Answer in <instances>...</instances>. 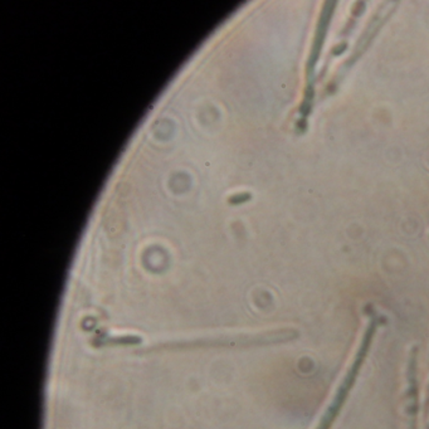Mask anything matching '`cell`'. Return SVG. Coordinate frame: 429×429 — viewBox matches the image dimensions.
<instances>
[{
  "label": "cell",
  "mask_w": 429,
  "mask_h": 429,
  "mask_svg": "<svg viewBox=\"0 0 429 429\" xmlns=\"http://www.w3.org/2000/svg\"><path fill=\"white\" fill-rule=\"evenodd\" d=\"M426 417H427V429H429V393H428V396H427V413H426Z\"/></svg>",
  "instance_id": "277c9868"
},
{
  "label": "cell",
  "mask_w": 429,
  "mask_h": 429,
  "mask_svg": "<svg viewBox=\"0 0 429 429\" xmlns=\"http://www.w3.org/2000/svg\"><path fill=\"white\" fill-rule=\"evenodd\" d=\"M407 424L408 429H418V347L413 346L408 358L407 367Z\"/></svg>",
  "instance_id": "3957f363"
},
{
  "label": "cell",
  "mask_w": 429,
  "mask_h": 429,
  "mask_svg": "<svg viewBox=\"0 0 429 429\" xmlns=\"http://www.w3.org/2000/svg\"><path fill=\"white\" fill-rule=\"evenodd\" d=\"M298 331L295 328H278L258 333H241V335H221V336L204 337L193 341L170 342L162 344L161 349H175V347H197V346H266V345L281 344L297 339Z\"/></svg>",
  "instance_id": "7a4b0ae2"
},
{
  "label": "cell",
  "mask_w": 429,
  "mask_h": 429,
  "mask_svg": "<svg viewBox=\"0 0 429 429\" xmlns=\"http://www.w3.org/2000/svg\"><path fill=\"white\" fill-rule=\"evenodd\" d=\"M377 325H379L377 316L372 317V320L369 321L367 328L364 331L360 345H359V347L356 349V353L355 355H354L353 360H351L350 367H349V369L345 373L344 377L341 379L336 391L333 394L330 404L327 405L326 410L323 412L322 416H321L320 422H319V424H317V427L315 429H331V427L333 426L336 418L339 417L342 407H344L347 398H349V394H350L351 389L355 385L356 379H358L359 373H360L361 368H363L364 361H365L368 354H369L370 347H372L373 344V339H374L375 332H376Z\"/></svg>",
  "instance_id": "6da1fadb"
}]
</instances>
